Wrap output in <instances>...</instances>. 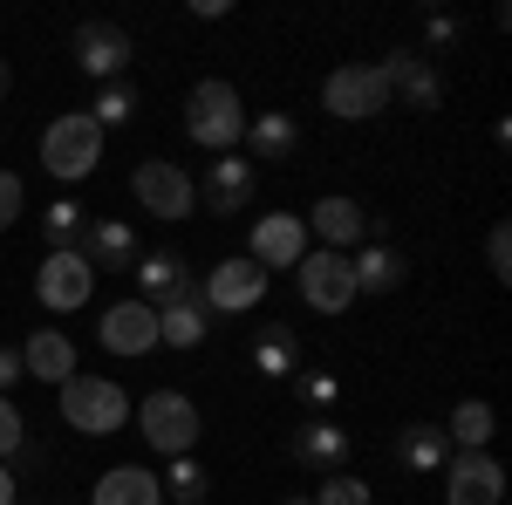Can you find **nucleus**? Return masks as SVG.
Returning a JSON list of instances; mask_svg holds the SVG:
<instances>
[{
  "mask_svg": "<svg viewBox=\"0 0 512 505\" xmlns=\"http://www.w3.org/2000/svg\"><path fill=\"white\" fill-rule=\"evenodd\" d=\"M185 130H192V144H205L212 157L239 151V137H246V103H239L233 82L226 76L192 82V96H185Z\"/></svg>",
  "mask_w": 512,
  "mask_h": 505,
  "instance_id": "1",
  "label": "nucleus"
},
{
  "mask_svg": "<svg viewBox=\"0 0 512 505\" xmlns=\"http://www.w3.org/2000/svg\"><path fill=\"white\" fill-rule=\"evenodd\" d=\"M55 396H62V424L82 430V437H117L130 424V389L117 376H82L76 369Z\"/></svg>",
  "mask_w": 512,
  "mask_h": 505,
  "instance_id": "2",
  "label": "nucleus"
},
{
  "mask_svg": "<svg viewBox=\"0 0 512 505\" xmlns=\"http://www.w3.org/2000/svg\"><path fill=\"white\" fill-rule=\"evenodd\" d=\"M130 417L144 430V444L164 451V458H192L198 437H205V417H198V403L185 389H151L144 403H130Z\"/></svg>",
  "mask_w": 512,
  "mask_h": 505,
  "instance_id": "3",
  "label": "nucleus"
},
{
  "mask_svg": "<svg viewBox=\"0 0 512 505\" xmlns=\"http://www.w3.org/2000/svg\"><path fill=\"white\" fill-rule=\"evenodd\" d=\"M96 164H103V130L89 123V110H62L41 130V171L55 185H82Z\"/></svg>",
  "mask_w": 512,
  "mask_h": 505,
  "instance_id": "4",
  "label": "nucleus"
},
{
  "mask_svg": "<svg viewBox=\"0 0 512 505\" xmlns=\"http://www.w3.org/2000/svg\"><path fill=\"white\" fill-rule=\"evenodd\" d=\"M130 198L144 205V219H164V226H178V219H192V212H198L192 171L171 164V157H137V171H130Z\"/></svg>",
  "mask_w": 512,
  "mask_h": 505,
  "instance_id": "5",
  "label": "nucleus"
},
{
  "mask_svg": "<svg viewBox=\"0 0 512 505\" xmlns=\"http://www.w3.org/2000/svg\"><path fill=\"white\" fill-rule=\"evenodd\" d=\"M321 110L342 123H369L390 110V76L376 69V62H342V69H328L321 82Z\"/></svg>",
  "mask_w": 512,
  "mask_h": 505,
  "instance_id": "6",
  "label": "nucleus"
},
{
  "mask_svg": "<svg viewBox=\"0 0 512 505\" xmlns=\"http://www.w3.org/2000/svg\"><path fill=\"white\" fill-rule=\"evenodd\" d=\"M294 294L308 301L315 314H349L355 308V273H349V253H301V267H294Z\"/></svg>",
  "mask_w": 512,
  "mask_h": 505,
  "instance_id": "7",
  "label": "nucleus"
},
{
  "mask_svg": "<svg viewBox=\"0 0 512 505\" xmlns=\"http://www.w3.org/2000/svg\"><path fill=\"white\" fill-rule=\"evenodd\" d=\"M192 185H198V205H205L212 219H239V212H253L260 171L246 164V151H226V157H212V164L198 171Z\"/></svg>",
  "mask_w": 512,
  "mask_h": 505,
  "instance_id": "8",
  "label": "nucleus"
},
{
  "mask_svg": "<svg viewBox=\"0 0 512 505\" xmlns=\"http://www.w3.org/2000/svg\"><path fill=\"white\" fill-rule=\"evenodd\" d=\"M89 294H96V267L82 260L76 246H69V253H41V267H35V301H41L48 314L89 308Z\"/></svg>",
  "mask_w": 512,
  "mask_h": 505,
  "instance_id": "9",
  "label": "nucleus"
},
{
  "mask_svg": "<svg viewBox=\"0 0 512 505\" xmlns=\"http://www.w3.org/2000/svg\"><path fill=\"white\" fill-rule=\"evenodd\" d=\"M301 253H308V219H301V212H267V219H253L246 260L260 273H294Z\"/></svg>",
  "mask_w": 512,
  "mask_h": 505,
  "instance_id": "10",
  "label": "nucleus"
},
{
  "mask_svg": "<svg viewBox=\"0 0 512 505\" xmlns=\"http://www.w3.org/2000/svg\"><path fill=\"white\" fill-rule=\"evenodd\" d=\"M506 499V465L492 451H451L444 458V505H499Z\"/></svg>",
  "mask_w": 512,
  "mask_h": 505,
  "instance_id": "11",
  "label": "nucleus"
},
{
  "mask_svg": "<svg viewBox=\"0 0 512 505\" xmlns=\"http://www.w3.org/2000/svg\"><path fill=\"white\" fill-rule=\"evenodd\" d=\"M137 62V41L123 35L117 21H82L76 28V69L89 82H123Z\"/></svg>",
  "mask_w": 512,
  "mask_h": 505,
  "instance_id": "12",
  "label": "nucleus"
},
{
  "mask_svg": "<svg viewBox=\"0 0 512 505\" xmlns=\"http://www.w3.org/2000/svg\"><path fill=\"white\" fill-rule=\"evenodd\" d=\"M383 76H390V103H410L417 117H431V110H444V82H437L431 55H417V48H390L383 62H376Z\"/></svg>",
  "mask_w": 512,
  "mask_h": 505,
  "instance_id": "13",
  "label": "nucleus"
},
{
  "mask_svg": "<svg viewBox=\"0 0 512 505\" xmlns=\"http://www.w3.org/2000/svg\"><path fill=\"white\" fill-rule=\"evenodd\" d=\"M198 287H205V308H212V314H253L260 301H267V287H274V280L239 253V260H219Z\"/></svg>",
  "mask_w": 512,
  "mask_h": 505,
  "instance_id": "14",
  "label": "nucleus"
},
{
  "mask_svg": "<svg viewBox=\"0 0 512 505\" xmlns=\"http://www.w3.org/2000/svg\"><path fill=\"white\" fill-rule=\"evenodd\" d=\"M137 301L144 308H164V301H178V294H198V273L185 267V253L178 246H151V253H137Z\"/></svg>",
  "mask_w": 512,
  "mask_h": 505,
  "instance_id": "15",
  "label": "nucleus"
},
{
  "mask_svg": "<svg viewBox=\"0 0 512 505\" xmlns=\"http://www.w3.org/2000/svg\"><path fill=\"white\" fill-rule=\"evenodd\" d=\"M349 273H355V294H396V287L410 280V260H403L396 239H383L369 226V239L349 253Z\"/></svg>",
  "mask_w": 512,
  "mask_h": 505,
  "instance_id": "16",
  "label": "nucleus"
},
{
  "mask_svg": "<svg viewBox=\"0 0 512 505\" xmlns=\"http://www.w3.org/2000/svg\"><path fill=\"white\" fill-rule=\"evenodd\" d=\"M96 342H103L110 355H151V349H158V308H144L137 294H130V301H117V308H103Z\"/></svg>",
  "mask_w": 512,
  "mask_h": 505,
  "instance_id": "17",
  "label": "nucleus"
},
{
  "mask_svg": "<svg viewBox=\"0 0 512 505\" xmlns=\"http://www.w3.org/2000/svg\"><path fill=\"white\" fill-rule=\"evenodd\" d=\"M369 226H376V219H369L355 198H342V192H328V198H315V205H308V233H315L328 253L362 246V239H369Z\"/></svg>",
  "mask_w": 512,
  "mask_h": 505,
  "instance_id": "18",
  "label": "nucleus"
},
{
  "mask_svg": "<svg viewBox=\"0 0 512 505\" xmlns=\"http://www.w3.org/2000/svg\"><path fill=\"white\" fill-rule=\"evenodd\" d=\"M349 451H355V437L335 424V417L301 424V430H294V444H287V458L308 465V471H321V478H328V471H349Z\"/></svg>",
  "mask_w": 512,
  "mask_h": 505,
  "instance_id": "19",
  "label": "nucleus"
},
{
  "mask_svg": "<svg viewBox=\"0 0 512 505\" xmlns=\"http://www.w3.org/2000/svg\"><path fill=\"white\" fill-rule=\"evenodd\" d=\"M239 144H253L246 164L260 171V164H294L301 157V123L287 117V110H260V117H246V137Z\"/></svg>",
  "mask_w": 512,
  "mask_h": 505,
  "instance_id": "20",
  "label": "nucleus"
},
{
  "mask_svg": "<svg viewBox=\"0 0 512 505\" xmlns=\"http://www.w3.org/2000/svg\"><path fill=\"white\" fill-rule=\"evenodd\" d=\"M76 253L96 267V280H103V273H130L137 267V233H130L123 219H89Z\"/></svg>",
  "mask_w": 512,
  "mask_h": 505,
  "instance_id": "21",
  "label": "nucleus"
},
{
  "mask_svg": "<svg viewBox=\"0 0 512 505\" xmlns=\"http://www.w3.org/2000/svg\"><path fill=\"white\" fill-rule=\"evenodd\" d=\"M212 335V308H205V287L198 294H178L158 308V349H198Z\"/></svg>",
  "mask_w": 512,
  "mask_h": 505,
  "instance_id": "22",
  "label": "nucleus"
},
{
  "mask_svg": "<svg viewBox=\"0 0 512 505\" xmlns=\"http://www.w3.org/2000/svg\"><path fill=\"white\" fill-rule=\"evenodd\" d=\"M21 369H28L35 383H55V389H62L69 376H76V342H69L62 328H35V335L21 342Z\"/></svg>",
  "mask_w": 512,
  "mask_h": 505,
  "instance_id": "23",
  "label": "nucleus"
},
{
  "mask_svg": "<svg viewBox=\"0 0 512 505\" xmlns=\"http://www.w3.org/2000/svg\"><path fill=\"white\" fill-rule=\"evenodd\" d=\"M294 369H301V335H294L287 321L253 328V376H267V383H294Z\"/></svg>",
  "mask_w": 512,
  "mask_h": 505,
  "instance_id": "24",
  "label": "nucleus"
},
{
  "mask_svg": "<svg viewBox=\"0 0 512 505\" xmlns=\"http://www.w3.org/2000/svg\"><path fill=\"white\" fill-rule=\"evenodd\" d=\"M444 458H451L444 424H403V430H396V465H403V471L431 478V471H444Z\"/></svg>",
  "mask_w": 512,
  "mask_h": 505,
  "instance_id": "25",
  "label": "nucleus"
},
{
  "mask_svg": "<svg viewBox=\"0 0 512 505\" xmlns=\"http://www.w3.org/2000/svg\"><path fill=\"white\" fill-rule=\"evenodd\" d=\"M89 505H164V485L144 465H117V471H103V478H96Z\"/></svg>",
  "mask_w": 512,
  "mask_h": 505,
  "instance_id": "26",
  "label": "nucleus"
},
{
  "mask_svg": "<svg viewBox=\"0 0 512 505\" xmlns=\"http://www.w3.org/2000/svg\"><path fill=\"white\" fill-rule=\"evenodd\" d=\"M137 110H144V103H137V82L123 76V82H103V89H96V103H89V123L110 137V130H123V123H137Z\"/></svg>",
  "mask_w": 512,
  "mask_h": 505,
  "instance_id": "27",
  "label": "nucleus"
},
{
  "mask_svg": "<svg viewBox=\"0 0 512 505\" xmlns=\"http://www.w3.org/2000/svg\"><path fill=\"white\" fill-rule=\"evenodd\" d=\"M444 437H451V451H485V444H492V403H478V396H465V403L451 410V424H444Z\"/></svg>",
  "mask_w": 512,
  "mask_h": 505,
  "instance_id": "28",
  "label": "nucleus"
},
{
  "mask_svg": "<svg viewBox=\"0 0 512 505\" xmlns=\"http://www.w3.org/2000/svg\"><path fill=\"white\" fill-rule=\"evenodd\" d=\"M82 226H89V212H82L76 198L41 205V239H48V253H69V246H82Z\"/></svg>",
  "mask_w": 512,
  "mask_h": 505,
  "instance_id": "29",
  "label": "nucleus"
},
{
  "mask_svg": "<svg viewBox=\"0 0 512 505\" xmlns=\"http://www.w3.org/2000/svg\"><path fill=\"white\" fill-rule=\"evenodd\" d=\"M158 485H164V505H205V465L198 458H171V471Z\"/></svg>",
  "mask_w": 512,
  "mask_h": 505,
  "instance_id": "30",
  "label": "nucleus"
},
{
  "mask_svg": "<svg viewBox=\"0 0 512 505\" xmlns=\"http://www.w3.org/2000/svg\"><path fill=\"white\" fill-rule=\"evenodd\" d=\"M294 396H301L308 410H335V403H342V376H328V369H308V362H301V369H294Z\"/></svg>",
  "mask_w": 512,
  "mask_h": 505,
  "instance_id": "31",
  "label": "nucleus"
},
{
  "mask_svg": "<svg viewBox=\"0 0 512 505\" xmlns=\"http://www.w3.org/2000/svg\"><path fill=\"white\" fill-rule=\"evenodd\" d=\"M315 505H376V485L355 478V471H328L321 492H315Z\"/></svg>",
  "mask_w": 512,
  "mask_h": 505,
  "instance_id": "32",
  "label": "nucleus"
},
{
  "mask_svg": "<svg viewBox=\"0 0 512 505\" xmlns=\"http://www.w3.org/2000/svg\"><path fill=\"white\" fill-rule=\"evenodd\" d=\"M485 267H492V280H512V226L485 233Z\"/></svg>",
  "mask_w": 512,
  "mask_h": 505,
  "instance_id": "33",
  "label": "nucleus"
},
{
  "mask_svg": "<svg viewBox=\"0 0 512 505\" xmlns=\"http://www.w3.org/2000/svg\"><path fill=\"white\" fill-rule=\"evenodd\" d=\"M21 437H28V424H21V410H14V396H0V465L21 451Z\"/></svg>",
  "mask_w": 512,
  "mask_h": 505,
  "instance_id": "34",
  "label": "nucleus"
},
{
  "mask_svg": "<svg viewBox=\"0 0 512 505\" xmlns=\"http://www.w3.org/2000/svg\"><path fill=\"white\" fill-rule=\"evenodd\" d=\"M21 205H28V185H21L14 171H0V233H7V226L21 219Z\"/></svg>",
  "mask_w": 512,
  "mask_h": 505,
  "instance_id": "35",
  "label": "nucleus"
},
{
  "mask_svg": "<svg viewBox=\"0 0 512 505\" xmlns=\"http://www.w3.org/2000/svg\"><path fill=\"white\" fill-rule=\"evenodd\" d=\"M21 383H28V369H21V342H0V396H14Z\"/></svg>",
  "mask_w": 512,
  "mask_h": 505,
  "instance_id": "36",
  "label": "nucleus"
},
{
  "mask_svg": "<svg viewBox=\"0 0 512 505\" xmlns=\"http://www.w3.org/2000/svg\"><path fill=\"white\" fill-rule=\"evenodd\" d=\"M41 465H48V444H41V437H21V451L7 458V471H14V485H21V471H41Z\"/></svg>",
  "mask_w": 512,
  "mask_h": 505,
  "instance_id": "37",
  "label": "nucleus"
},
{
  "mask_svg": "<svg viewBox=\"0 0 512 505\" xmlns=\"http://www.w3.org/2000/svg\"><path fill=\"white\" fill-rule=\"evenodd\" d=\"M424 41H431V48H451V41H458V21H451V14H431V21H424Z\"/></svg>",
  "mask_w": 512,
  "mask_h": 505,
  "instance_id": "38",
  "label": "nucleus"
},
{
  "mask_svg": "<svg viewBox=\"0 0 512 505\" xmlns=\"http://www.w3.org/2000/svg\"><path fill=\"white\" fill-rule=\"evenodd\" d=\"M233 14V0H192V21H226Z\"/></svg>",
  "mask_w": 512,
  "mask_h": 505,
  "instance_id": "39",
  "label": "nucleus"
},
{
  "mask_svg": "<svg viewBox=\"0 0 512 505\" xmlns=\"http://www.w3.org/2000/svg\"><path fill=\"white\" fill-rule=\"evenodd\" d=\"M14 499H21V485H14V471L0 465V505H14Z\"/></svg>",
  "mask_w": 512,
  "mask_h": 505,
  "instance_id": "40",
  "label": "nucleus"
},
{
  "mask_svg": "<svg viewBox=\"0 0 512 505\" xmlns=\"http://www.w3.org/2000/svg\"><path fill=\"white\" fill-rule=\"evenodd\" d=\"M7 89H14V69H7V62H0V103H7Z\"/></svg>",
  "mask_w": 512,
  "mask_h": 505,
  "instance_id": "41",
  "label": "nucleus"
},
{
  "mask_svg": "<svg viewBox=\"0 0 512 505\" xmlns=\"http://www.w3.org/2000/svg\"><path fill=\"white\" fill-rule=\"evenodd\" d=\"M280 505H315V492H287V499H280Z\"/></svg>",
  "mask_w": 512,
  "mask_h": 505,
  "instance_id": "42",
  "label": "nucleus"
},
{
  "mask_svg": "<svg viewBox=\"0 0 512 505\" xmlns=\"http://www.w3.org/2000/svg\"><path fill=\"white\" fill-rule=\"evenodd\" d=\"M14 505H35V499H14Z\"/></svg>",
  "mask_w": 512,
  "mask_h": 505,
  "instance_id": "43",
  "label": "nucleus"
}]
</instances>
